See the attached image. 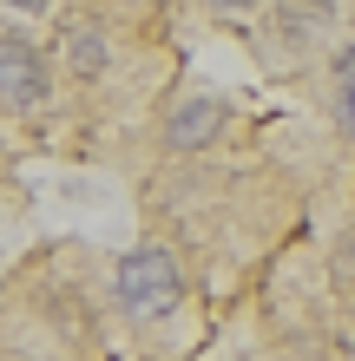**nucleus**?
Wrapping results in <instances>:
<instances>
[{"label": "nucleus", "mask_w": 355, "mask_h": 361, "mask_svg": "<svg viewBox=\"0 0 355 361\" xmlns=\"http://www.w3.org/2000/svg\"><path fill=\"white\" fill-rule=\"evenodd\" d=\"M112 295H119V309L132 315V322H164V315L184 302V263H178V250H164V243L125 250V257L112 263Z\"/></svg>", "instance_id": "obj_1"}, {"label": "nucleus", "mask_w": 355, "mask_h": 361, "mask_svg": "<svg viewBox=\"0 0 355 361\" xmlns=\"http://www.w3.org/2000/svg\"><path fill=\"white\" fill-rule=\"evenodd\" d=\"M47 99H53L47 53L27 47L20 33H0V105H7V112H40Z\"/></svg>", "instance_id": "obj_2"}, {"label": "nucleus", "mask_w": 355, "mask_h": 361, "mask_svg": "<svg viewBox=\"0 0 355 361\" xmlns=\"http://www.w3.org/2000/svg\"><path fill=\"white\" fill-rule=\"evenodd\" d=\"M224 118H231V105L211 99V92L172 105V112H164V152H204V145L224 132Z\"/></svg>", "instance_id": "obj_3"}, {"label": "nucleus", "mask_w": 355, "mask_h": 361, "mask_svg": "<svg viewBox=\"0 0 355 361\" xmlns=\"http://www.w3.org/2000/svg\"><path fill=\"white\" fill-rule=\"evenodd\" d=\"M106 59H112V39L99 33V27H73L66 33V66L79 79H99V73H106Z\"/></svg>", "instance_id": "obj_4"}, {"label": "nucleus", "mask_w": 355, "mask_h": 361, "mask_svg": "<svg viewBox=\"0 0 355 361\" xmlns=\"http://www.w3.org/2000/svg\"><path fill=\"white\" fill-rule=\"evenodd\" d=\"M329 276H336L342 295H355V224L336 237V250H329Z\"/></svg>", "instance_id": "obj_5"}, {"label": "nucleus", "mask_w": 355, "mask_h": 361, "mask_svg": "<svg viewBox=\"0 0 355 361\" xmlns=\"http://www.w3.org/2000/svg\"><path fill=\"white\" fill-rule=\"evenodd\" d=\"M336 99H342V125L355 138V53H342V66H336Z\"/></svg>", "instance_id": "obj_6"}, {"label": "nucleus", "mask_w": 355, "mask_h": 361, "mask_svg": "<svg viewBox=\"0 0 355 361\" xmlns=\"http://www.w3.org/2000/svg\"><path fill=\"white\" fill-rule=\"evenodd\" d=\"M7 13H53V0H0Z\"/></svg>", "instance_id": "obj_7"}, {"label": "nucleus", "mask_w": 355, "mask_h": 361, "mask_svg": "<svg viewBox=\"0 0 355 361\" xmlns=\"http://www.w3.org/2000/svg\"><path fill=\"white\" fill-rule=\"evenodd\" d=\"M198 7H211V13H237V7H257V0H198Z\"/></svg>", "instance_id": "obj_8"}, {"label": "nucleus", "mask_w": 355, "mask_h": 361, "mask_svg": "<svg viewBox=\"0 0 355 361\" xmlns=\"http://www.w3.org/2000/svg\"><path fill=\"white\" fill-rule=\"evenodd\" d=\"M112 7H145V0H112Z\"/></svg>", "instance_id": "obj_9"}]
</instances>
